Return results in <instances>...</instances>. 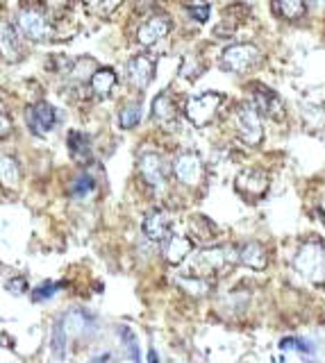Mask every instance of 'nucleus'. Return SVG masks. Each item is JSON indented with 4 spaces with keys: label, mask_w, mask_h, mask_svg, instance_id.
I'll use <instances>...</instances> for the list:
<instances>
[{
    "label": "nucleus",
    "mask_w": 325,
    "mask_h": 363,
    "mask_svg": "<svg viewBox=\"0 0 325 363\" xmlns=\"http://www.w3.org/2000/svg\"><path fill=\"white\" fill-rule=\"evenodd\" d=\"M87 325H89V318L85 316L82 311H73L71 316H67L64 318V327H67V332L69 334H82L85 329H87Z\"/></svg>",
    "instance_id": "24"
},
{
    "label": "nucleus",
    "mask_w": 325,
    "mask_h": 363,
    "mask_svg": "<svg viewBox=\"0 0 325 363\" xmlns=\"http://www.w3.org/2000/svg\"><path fill=\"white\" fill-rule=\"evenodd\" d=\"M182 284L189 288V293H205V284L202 282H189V279H182Z\"/></svg>",
    "instance_id": "33"
},
{
    "label": "nucleus",
    "mask_w": 325,
    "mask_h": 363,
    "mask_svg": "<svg viewBox=\"0 0 325 363\" xmlns=\"http://www.w3.org/2000/svg\"><path fill=\"white\" fill-rule=\"evenodd\" d=\"M3 53H5V60H16V57H19V46H16L10 23H3Z\"/></svg>",
    "instance_id": "25"
},
{
    "label": "nucleus",
    "mask_w": 325,
    "mask_h": 363,
    "mask_svg": "<svg viewBox=\"0 0 325 363\" xmlns=\"http://www.w3.org/2000/svg\"><path fill=\"white\" fill-rule=\"evenodd\" d=\"M139 170L143 179L148 182L150 186H159L164 182V163H161V157L155 152H146L139 159Z\"/></svg>",
    "instance_id": "12"
},
{
    "label": "nucleus",
    "mask_w": 325,
    "mask_h": 363,
    "mask_svg": "<svg viewBox=\"0 0 325 363\" xmlns=\"http://www.w3.org/2000/svg\"><path fill=\"white\" fill-rule=\"evenodd\" d=\"M7 288H10V293L21 295L23 291H26V282H23V279H16V282H10V284H7Z\"/></svg>",
    "instance_id": "34"
},
{
    "label": "nucleus",
    "mask_w": 325,
    "mask_h": 363,
    "mask_svg": "<svg viewBox=\"0 0 325 363\" xmlns=\"http://www.w3.org/2000/svg\"><path fill=\"white\" fill-rule=\"evenodd\" d=\"M107 359H112L109 354H100V357H96L94 361H107Z\"/></svg>",
    "instance_id": "35"
},
{
    "label": "nucleus",
    "mask_w": 325,
    "mask_h": 363,
    "mask_svg": "<svg viewBox=\"0 0 325 363\" xmlns=\"http://www.w3.org/2000/svg\"><path fill=\"white\" fill-rule=\"evenodd\" d=\"M3 182L7 186H12L19 182V166L12 157H3Z\"/></svg>",
    "instance_id": "29"
},
{
    "label": "nucleus",
    "mask_w": 325,
    "mask_h": 363,
    "mask_svg": "<svg viewBox=\"0 0 325 363\" xmlns=\"http://www.w3.org/2000/svg\"><path fill=\"white\" fill-rule=\"evenodd\" d=\"M141 121V103H130L118 114V123L123 130H132Z\"/></svg>",
    "instance_id": "22"
},
{
    "label": "nucleus",
    "mask_w": 325,
    "mask_h": 363,
    "mask_svg": "<svg viewBox=\"0 0 325 363\" xmlns=\"http://www.w3.org/2000/svg\"><path fill=\"white\" fill-rule=\"evenodd\" d=\"M255 103H257L259 109H262L264 114H269L271 118H275V121L284 118V105L275 91L259 87V91H255Z\"/></svg>",
    "instance_id": "13"
},
{
    "label": "nucleus",
    "mask_w": 325,
    "mask_h": 363,
    "mask_svg": "<svg viewBox=\"0 0 325 363\" xmlns=\"http://www.w3.org/2000/svg\"><path fill=\"white\" fill-rule=\"evenodd\" d=\"M67 345H69V332L64 325H55L51 334V350L55 359H67Z\"/></svg>",
    "instance_id": "21"
},
{
    "label": "nucleus",
    "mask_w": 325,
    "mask_h": 363,
    "mask_svg": "<svg viewBox=\"0 0 325 363\" xmlns=\"http://www.w3.org/2000/svg\"><path fill=\"white\" fill-rule=\"evenodd\" d=\"M121 336H125L130 359L139 361V359H141V354H139V350H137V338H134V334H132V332H130V327H121Z\"/></svg>",
    "instance_id": "31"
},
{
    "label": "nucleus",
    "mask_w": 325,
    "mask_h": 363,
    "mask_svg": "<svg viewBox=\"0 0 325 363\" xmlns=\"http://www.w3.org/2000/svg\"><path fill=\"white\" fill-rule=\"evenodd\" d=\"M152 73H155V64H152V60H148L146 55L134 57V60H130L128 64V78L132 82L134 89L148 87L152 80Z\"/></svg>",
    "instance_id": "9"
},
{
    "label": "nucleus",
    "mask_w": 325,
    "mask_h": 363,
    "mask_svg": "<svg viewBox=\"0 0 325 363\" xmlns=\"http://www.w3.org/2000/svg\"><path fill=\"white\" fill-rule=\"evenodd\" d=\"M175 177L186 186H198L202 179V159L196 152H182L177 154V159L173 163Z\"/></svg>",
    "instance_id": "6"
},
{
    "label": "nucleus",
    "mask_w": 325,
    "mask_h": 363,
    "mask_svg": "<svg viewBox=\"0 0 325 363\" xmlns=\"http://www.w3.org/2000/svg\"><path fill=\"white\" fill-rule=\"evenodd\" d=\"M67 143H69L73 159H78V161L91 159V145H89V139H87V134H82V132H76V130L69 132Z\"/></svg>",
    "instance_id": "19"
},
{
    "label": "nucleus",
    "mask_w": 325,
    "mask_h": 363,
    "mask_svg": "<svg viewBox=\"0 0 325 363\" xmlns=\"http://www.w3.org/2000/svg\"><path fill=\"white\" fill-rule=\"evenodd\" d=\"M257 62H259V51L253 44H234L230 48H225L221 57L223 69L232 73L248 71L250 66H255Z\"/></svg>",
    "instance_id": "3"
},
{
    "label": "nucleus",
    "mask_w": 325,
    "mask_h": 363,
    "mask_svg": "<svg viewBox=\"0 0 325 363\" xmlns=\"http://www.w3.org/2000/svg\"><path fill=\"white\" fill-rule=\"evenodd\" d=\"M280 348L282 350H296L300 354H314V348L303 338H296V336H289V338H282L280 341Z\"/></svg>",
    "instance_id": "27"
},
{
    "label": "nucleus",
    "mask_w": 325,
    "mask_h": 363,
    "mask_svg": "<svg viewBox=\"0 0 325 363\" xmlns=\"http://www.w3.org/2000/svg\"><path fill=\"white\" fill-rule=\"evenodd\" d=\"M294 268L314 284L325 282V247L323 243H305L294 257Z\"/></svg>",
    "instance_id": "1"
},
{
    "label": "nucleus",
    "mask_w": 325,
    "mask_h": 363,
    "mask_svg": "<svg viewBox=\"0 0 325 363\" xmlns=\"http://www.w3.org/2000/svg\"><path fill=\"white\" fill-rule=\"evenodd\" d=\"M94 179L89 177V175H80L76 182H73V186H71V195H76V197H87L89 193L94 191Z\"/></svg>",
    "instance_id": "28"
},
{
    "label": "nucleus",
    "mask_w": 325,
    "mask_h": 363,
    "mask_svg": "<svg viewBox=\"0 0 325 363\" xmlns=\"http://www.w3.org/2000/svg\"><path fill=\"white\" fill-rule=\"evenodd\" d=\"M189 229H191V236L196 238L198 243L202 245H207V243H212L214 241V234H216V227L209 222L205 216H191L189 220Z\"/></svg>",
    "instance_id": "18"
},
{
    "label": "nucleus",
    "mask_w": 325,
    "mask_h": 363,
    "mask_svg": "<svg viewBox=\"0 0 325 363\" xmlns=\"http://www.w3.org/2000/svg\"><path fill=\"white\" fill-rule=\"evenodd\" d=\"M239 261L246 263V266L253 268V270H264L266 263H269V257H266V250L262 245L250 241L239 250Z\"/></svg>",
    "instance_id": "15"
},
{
    "label": "nucleus",
    "mask_w": 325,
    "mask_h": 363,
    "mask_svg": "<svg viewBox=\"0 0 325 363\" xmlns=\"http://www.w3.org/2000/svg\"><path fill=\"white\" fill-rule=\"evenodd\" d=\"M152 116H155V121L164 123V125H170V123L177 118V107L173 103V98L168 94L157 96L155 100H152Z\"/></svg>",
    "instance_id": "17"
},
{
    "label": "nucleus",
    "mask_w": 325,
    "mask_h": 363,
    "mask_svg": "<svg viewBox=\"0 0 325 363\" xmlns=\"http://www.w3.org/2000/svg\"><path fill=\"white\" fill-rule=\"evenodd\" d=\"M323 247H325V243H323Z\"/></svg>",
    "instance_id": "36"
},
{
    "label": "nucleus",
    "mask_w": 325,
    "mask_h": 363,
    "mask_svg": "<svg viewBox=\"0 0 325 363\" xmlns=\"http://www.w3.org/2000/svg\"><path fill=\"white\" fill-rule=\"evenodd\" d=\"M168 229H170V216L166 211L155 209L143 218V234L150 241H164L168 236Z\"/></svg>",
    "instance_id": "11"
},
{
    "label": "nucleus",
    "mask_w": 325,
    "mask_h": 363,
    "mask_svg": "<svg viewBox=\"0 0 325 363\" xmlns=\"http://www.w3.org/2000/svg\"><path fill=\"white\" fill-rule=\"evenodd\" d=\"M186 12H189L191 19L198 23H205L209 19V5L205 0H191V3H186Z\"/></svg>",
    "instance_id": "26"
},
{
    "label": "nucleus",
    "mask_w": 325,
    "mask_h": 363,
    "mask_svg": "<svg viewBox=\"0 0 325 363\" xmlns=\"http://www.w3.org/2000/svg\"><path fill=\"white\" fill-rule=\"evenodd\" d=\"M275 5L284 19H300L305 12V0H275Z\"/></svg>",
    "instance_id": "23"
},
{
    "label": "nucleus",
    "mask_w": 325,
    "mask_h": 363,
    "mask_svg": "<svg viewBox=\"0 0 325 363\" xmlns=\"http://www.w3.org/2000/svg\"><path fill=\"white\" fill-rule=\"evenodd\" d=\"M186 254H191V241L186 236H170L164 245V257L168 263H182L186 259Z\"/></svg>",
    "instance_id": "16"
},
{
    "label": "nucleus",
    "mask_w": 325,
    "mask_h": 363,
    "mask_svg": "<svg viewBox=\"0 0 325 363\" xmlns=\"http://www.w3.org/2000/svg\"><path fill=\"white\" fill-rule=\"evenodd\" d=\"M60 286H62V284H55V282H46V284H42V286H37L35 291H32V300H35V302H42V300L53 298Z\"/></svg>",
    "instance_id": "30"
},
{
    "label": "nucleus",
    "mask_w": 325,
    "mask_h": 363,
    "mask_svg": "<svg viewBox=\"0 0 325 363\" xmlns=\"http://www.w3.org/2000/svg\"><path fill=\"white\" fill-rule=\"evenodd\" d=\"M16 23H19V30L23 35L32 41H44L51 37V32H53L51 26H48V21L44 19V14L37 10H23Z\"/></svg>",
    "instance_id": "8"
},
{
    "label": "nucleus",
    "mask_w": 325,
    "mask_h": 363,
    "mask_svg": "<svg viewBox=\"0 0 325 363\" xmlns=\"http://www.w3.org/2000/svg\"><path fill=\"white\" fill-rule=\"evenodd\" d=\"M26 118H28L30 130L35 132L37 136H46V134H51V130L55 127V123H57V112H55L53 105H48V103H37V105L28 107Z\"/></svg>",
    "instance_id": "7"
},
{
    "label": "nucleus",
    "mask_w": 325,
    "mask_h": 363,
    "mask_svg": "<svg viewBox=\"0 0 325 363\" xmlns=\"http://www.w3.org/2000/svg\"><path fill=\"white\" fill-rule=\"evenodd\" d=\"M123 3V0H103V3L98 5V10L100 12H105V14H109V12H114L116 7Z\"/></svg>",
    "instance_id": "32"
},
{
    "label": "nucleus",
    "mask_w": 325,
    "mask_h": 363,
    "mask_svg": "<svg viewBox=\"0 0 325 363\" xmlns=\"http://www.w3.org/2000/svg\"><path fill=\"white\" fill-rule=\"evenodd\" d=\"M221 103H223V96L214 94V91H209V94L191 98V100L186 103V107H184V114L196 127H205L207 123L216 116V109H218V105H221Z\"/></svg>",
    "instance_id": "2"
},
{
    "label": "nucleus",
    "mask_w": 325,
    "mask_h": 363,
    "mask_svg": "<svg viewBox=\"0 0 325 363\" xmlns=\"http://www.w3.org/2000/svg\"><path fill=\"white\" fill-rule=\"evenodd\" d=\"M170 30V23L166 16H152L150 21H146L143 26L137 32V39H139L141 46H152L157 44L159 39H164Z\"/></svg>",
    "instance_id": "10"
},
{
    "label": "nucleus",
    "mask_w": 325,
    "mask_h": 363,
    "mask_svg": "<svg viewBox=\"0 0 325 363\" xmlns=\"http://www.w3.org/2000/svg\"><path fill=\"white\" fill-rule=\"evenodd\" d=\"M227 252L230 250H225V247H205V250H200L196 257H193V263H191L193 275H198V277L212 275V272H216L223 263L239 259V254L234 257V252L232 254H227Z\"/></svg>",
    "instance_id": "5"
},
{
    "label": "nucleus",
    "mask_w": 325,
    "mask_h": 363,
    "mask_svg": "<svg viewBox=\"0 0 325 363\" xmlns=\"http://www.w3.org/2000/svg\"><path fill=\"white\" fill-rule=\"evenodd\" d=\"M114 85H116V73L112 69H100L91 76V91L96 96H109Z\"/></svg>",
    "instance_id": "20"
},
{
    "label": "nucleus",
    "mask_w": 325,
    "mask_h": 363,
    "mask_svg": "<svg viewBox=\"0 0 325 363\" xmlns=\"http://www.w3.org/2000/svg\"><path fill=\"white\" fill-rule=\"evenodd\" d=\"M234 118H237V132H239V136H241L243 143L257 145L259 141H262V136H264L262 121H259V114H257L255 107L241 105Z\"/></svg>",
    "instance_id": "4"
},
{
    "label": "nucleus",
    "mask_w": 325,
    "mask_h": 363,
    "mask_svg": "<svg viewBox=\"0 0 325 363\" xmlns=\"http://www.w3.org/2000/svg\"><path fill=\"white\" fill-rule=\"evenodd\" d=\"M269 186V177L262 170H243L237 177V188L248 195H262Z\"/></svg>",
    "instance_id": "14"
}]
</instances>
